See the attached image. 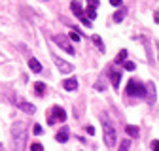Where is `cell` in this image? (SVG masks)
Returning <instances> with one entry per match:
<instances>
[{
	"instance_id": "15",
	"label": "cell",
	"mask_w": 159,
	"mask_h": 151,
	"mask_svg": "<svg viewBox=\"0 0 159 151\" xmlns=\"http://www.w3.org/2000/svg\"><path fill=\"white\" fill-rule=\"evenodd\" d=\"M125 15H127V10H125V8H119V10L114 13V17H112V19H114L116 23H119V21H123V19H125Z\"/></svg>"
},
{
	"instance_id": "3",
	"label": "cell",
	"mask_w": 159,
	"mask_h": 151,
	"mask_svg": "<svg viewBox=\"0 0 159 151\" xmlns=\"http://www.w3.org/2000/svg\"><path fill=\"white\" fill-rule=\"evenodd\" d=\"M102 132H104V142H106V145L108 147H114L116 145V140H117V134H116L114 127L108 121H102Z\"/></svg>"
},
{
	"instance_id": "8",
	"label": "cell",
	"mask_w": 159,
	"mask_h": 151,
	"mask_svg": "<svg viewBox=\"0 0 159 151\" xmlns=\"http://www.w3.org/2000/svg\"><path fill=\"white\" fill-rule=\"evenodd\" d=\"M146 100H148L150 106L155 104V85H153V81L146 83Z\"/></svg>"
},
{
	"instance_id": "20",
	"label": "cell",
	"mask_w": 159,
	"mask_h": 151,
	"mask_svg": "<svg viewBox=\"0 0 159 151\" xmlns=\"http://www.w3.org/2000/svg\"><path fill=\"white\" fill-rule=\"evenodd\" d=\"M129 147H131V140H121L117 151H129Z\"/></svg>"
},
{
	"instance_id": "14",
	"label": "cell",
	"mask_w": 159,
	"mask_h": 151,
	"mask_svg": "<svg viewBox=\"0 0 159 151\" xmlns=\"http://www.w3.org/2000/svg\"><path fill=\"white\" fill-rule=\"evenodd\" d=\"M91 40H93V44L97 45L98 51L104 53V44H102V40H101V36H98V34H93V36H91Z\"/></svg>"
},
{
	"instance_id": "26",
	"label": "cell",
	"mask_w": 159,
	"mask_h": 151,
	"mask_svg": "<svg viewBox=\"0 0 159 151\" xmlns=\"http://www.w3.org/2000/svg\"><path fill=\"white\" fill-rule=\"evenodd\" d=\"M87 6H93V8H97V6H98V0H87Z\"/></svg>"
},
{
	"instance_id": "30",
	"label": "cell",
	"mask_w": 159,
	"mask_h": 151,
	"mask_svg": "<svg viewBox=\"0 0 159 151\" xmlns=\"http://www.w3.org/2000/svg\"><path fill=\"white\" fill-rule=\"evenodd\" d=\"M0 151H4V145H2V144H0Z\"/></svg>"
},
{
	"instance_id": "13",
	"label": "cell",
	"mask_w": 159,
	"mask_h": 151,
	"mask_svg": "<svg viewBox=\"0 0 159 151\" xmlns=\"http://www.w3.org/2000/svg\"><path fill=\"white\" fill-rule=\"evenodd\" d=\"M63 87H65L66 91H76V89H78V81H76V78H68V80H65V81H63Z\"/></svg>"
},
{
	"instance_id": "19",
	"label": "cell",
	"mask_w": 159,
	"mask_h": 151,
	"mask_svg": "<svg viewBox=\"0 0 159 151\" xmlns=\"http://www.w3.org/2000/svg\"><path fill=\"white\" fill-rule=\"evenodd\" d=\"M85 15H89V21L93 23V21H95V17H97V11H95V8H93V6H87V10H85Z\"/></svg>"
},
{
	"instance_id": "12",
	"label": "cell",
	"mask_w": 159,
	"mask_h": 151,
	"mask_svg": "<svg viewBox=\"0 0 159 151\" xmlns=\"http://www.w3.org/2000/svg\"><path fill=\"white\" fill-rule=\"evenodd\" d=\"M110 81H112L114 89H119V81H121V74H119V72H116V70H112V72H110Z\"/></svg>"
},
{
	"instance_id": "17",
	"label": "cell",
	"mask_w": 159,
	"mask_h": 151,
	"mask_svg": "<svg viewBox=\"0 0 159 151\" xmlns=\"http://www.w3.org/2000/svg\"><path fill=\"white\" fill-rule=\"evenodd\" d=\"M125 132L129 136H133V138H136L138 134H140V130H138V127H133V125H127L125 127Z\"/></svg>"
},
{
	"instance_id": "7",
	"label": "cell",
	"mask_w": 159,
	"mask_h": 151,
	"mask_svg": "<svg viewBox=\"0 0 159 151\" xmlns=\"http://www.w3.org/2000/svg\"><path fill=\"white\" fill-rule=\"evenodd\" d=\"M15 104H17V108H19V110H23L25 113H30V115L36 111L34 104H30V102H27V100H23V98H15Z\"/></svg>"
},
{
	"instance_id": "4",
	"label": "cell",
	"mask_w": 159,
	"mask_h": 151,
	"mask_svg": "<svg viewBox=\"0 0 159 151\" xmlns=\"http://www.w3.org/2000/svg\"><path fill=\"white\" fill-rule=\"evenodd\" d=\"M57 121H66V113H65V110L61 108V106H53L51 108V111H49V115H48V123L49 125H55Z\"/></svg>"
},
{
	"instance_id": "6",
	"label": "cell",
	"mask_w": 159,
	"mask_h": 151,
	"mask_svg": "<svg viewBox=\"0 0 159 151\" xmlns=\"http://www.w3.org/2000/svg\"><path fill=\"white\" fill-rule=\"evenodd\" d=\"M53 42H55V44H59V47L65 49L68 55H74V47H72L70 40H68L65 34H53Z\"/></svg>"
},
{
	"instance_id": "2",
	"label": "cell",
	"mask_w": 159,
	"mask_h": 151,
	"mask_svg": "<svg viewBox=\"0 0 159 151\" xmlns=\"http://www.w3.org/2000/svg\"><path fill=\"white\" fill-rule=\"evenodd\" d=\"M127 94H129V97L142 98V97H146V85H142L140 81H136V80H131L127 83Z\"/></svg>"
},
{
	"instance_id": "25",
	"label": "cell",
	"mask_w": 159,
	"mask_h": 151,
	"mask_svg": "<svg viewBox=\"0 0 159 151\" xmlns=\"http://www.w3.org/2000/svg\"><path fill=\"white\" fill-rule=\"evenodd\" d=\"M34 134H42V127H40V125H34Z\"/></svg>"
},
{
	"instance_id": "29",
	"label": "cell",
	"mask_w": 159,
	"mask_h": 151,
	"mask_svg": "<svg viewBox=\"0 0 159 151\" xmlns=\"http://www.w3.org/2000/svg\"><path fill=\"white\" fill-rule=\"evenodd\" d=\"M85 130H87V134H91V136H93V134H95V128H93V127H87V128H85Z\"/></svg>"
},
{
	"instance_id": "31",
	"label": "cell",
	"mask_w": 159,
	"mask_h": 151,
	"mask_svg": "<svg viewBox=\"0 0 159 151\" xmlns=\"http://www.w3.org/2000/svg\"><path fill=\"white\" fill-rule=\"evenodd\" d=\"M157 51H159V42H157Z\"/></svg>"
},
{
	"instance_id": "24",
	"label": "cell",
	"mask_w": 159,
	"mask_h": 151,
	"mask_svg": "<svg viewBox=\"0 0 159 151\" xmlns=\"http://www.w3.org/2000/svg\"><path fill=\"white\" fill-rule=\"evenodd\" d=\"M152 149H153V151H159V140H153V142H152Z\"/></svg>"
},
{
	"instance_id": "9",
	"label": "cell",
	"mask_w": 159,
	"mask_h": 151,
	"mask_svg": "<svg viewBox=\"0 0 159 151\" xmlns=\"http://www.w3.org/2000/svg\"><path fill=\"white\" fill-rule=\"evenodd\" d=\"M53 59H55L57 68L61 70L63 74H70V72H72V64H70V63H66V61H63V59H59V57H53Z\"/></svg>"
},
{
	"instance_id": "10",
	"label": "cell",
	"mask_w": 159,
	"mask_h": 151,
	"mask_svg": "<svg viewBox=\"0 0 159 151\" xmlns=\"http://www.w3.org/2000/svg\"><path fill=\"white\" fill-rule=\"evenodd\" d=\"M55 140H57L59 144H65V142H68V128H66V127H63L61 130L57 132V136H55Z\"/></svg>"
},
{
	"instance_id": "18",
	"label": "cell",
	"mask_w": 159,
	"mask_h": 151,
	"mask_svg": "<svg viewBox=\"0 0 159 151\" xmlns=\"http://www.w3.org/2000/svg\"><path fill=\"white\" fill-rule=\"evenodd\" d=\"M125 59H127V51H125V49H121V51L117 53V57H116V63H117V64H123V63H125Z\"/></svg>"
},
{
	"instance_id": "1",
	"label": "cell",
	"mask_w": 159,
	"mask_h": 151,
	"mask_svg": "<svg viewBox=\"0 0 159 151\" xmlns=\"http://www.w3.org/2000/svg\"><path fill=\"white\" fill-rule=\"evenodd\" d=\"M11 147H13V151H25V147H27V128H25V123H21V121L13 123Z\"/></svg>"
},
{
	"instance_id": "22",
	"label": "cell",
	"mask_w": 159,
	"mask_h": 151,
	"mask_svg": "<svg viewBox=\"0 0 159 151\" xmlns=\"http://www.w3.org/2000/svg\"><path fill=\"white\" fill-rule=\"evenodd\" d=\"M68 38H70V40H74V42H78V40H80V34L76 32V28H74V30H70V34H68Z\"/></svg>"
},
{
	"instance_id": "16",
	"label": "cell",
	"mask_w": 159,
	"mask_h": 151,
	"mask_svg": "<svg viewBox=\"0 0 159 151\" xmlns=\"http://www.w3.org/2000/svg\"><path fill=\"white\" fill-rule=\"evenodd\" d=\"M34 91H36L38 97H44V94H46V85H44L42 81H36V83H34Z\"/></svg>"
},
{
	"instance_id": "11",
	"label": "cell",
	"mask_w": 159,
	"mask_h": 151,
	"mask_svg": "<svg viewBox=\"0 0 159 151\" xmlns=\"http://www.w3.org/2000/svg\"><path fill=\"white\" fill-rule=\"evenodd\" d=\"M29 68H30L34 74H40V72H42V64H40L38 59H34V57H30V59H29Z\"/></svg>"
},
{
	"instance_id": "21",
	"label": "cell",
	"mask_w": 159,
	"mask_h": 151,
	"mask_svg": "<svg viewBox=\"0 0 159 151\" xmlns=\"http://www.w3.org/2000/svg\"><path fill=\"white\" fill-rule=\"evenodd\" d=\"M30 151H44V147H42V144L34 142V144H30Z\"/></svg>"
},
{
	"instance_id": "5",
	"label": "cell",
	"mask_w": 159,
	"mask_h": 151,
	"mask_svg": "<svg viewBox=\"0 0 159 151\" xmlns=\"http://www.w3.org/2000/svg\"><path fill=\"white\" fill-rule=\"evenodd\" d=\"M70 10L74 11V15L82 21V25H85V27H91V21H89V17H85V11L82 10V6H80V2L78 0H72L70 2Z\"/></svg>"
},
{
	"instance_id": "23",
	"label": "cell",
	"mask_w": 159,
	"mask_h": 151,
	"mask_svg": "<svg viewBox=\"0 0 159 151\" xmlns=\"http://www.w3.org/2000/svg\"><path fill=\"white\" fill-rule=\"evenodd\" d=\"M123 66H125V70H129V72H131V70H134V63H133V61H125V63H123Z\"/></svg>"
},
{
	"instance_id": "27",
	"label": "cell",
	"mask_w": 159,
	"mask_h": 151,
	"mask_svg": "<svg viewBox=\"0 0 159 151\" xmlns=\"http://www.w3.org/2000/svg\"><path fill=\"white\" fill-rule=\"evenodd\" d=\"M121 2H123V0H110L112 6H121Z\"/></svg>"
},
{
	"instance_id": "28",
	"label": "cell",
	"mask_w": 159,
	"mask_h": 151,
	"mask_svg": "<svg viewBox=\"0 0 159 151\" xmlns=\"http://www.w3.org/2000/svg\"><path fill=\"white\" fill-rule=\"evenodd\" d=\"M153 21H155V23H157V25H159V10H157V11H155V13H153Z\"/></svg>"
}]
</instances>
